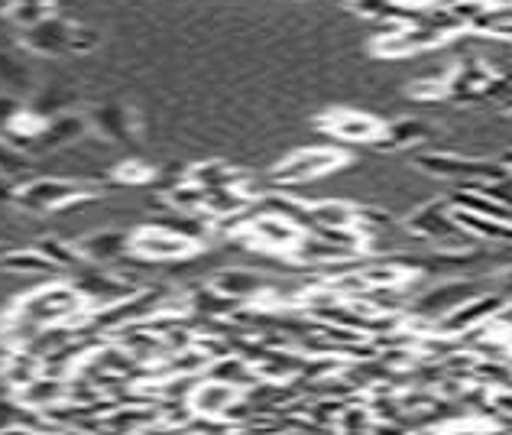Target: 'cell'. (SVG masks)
<instances>
[{
	"instance_id": "obj_1",
	"label": "cell",
	"mask_w": 512,
	"mask_h": 435,
	"mask_svg": "<svg viewBox=\"0 0 512 435\" xmlns=\"http://www.w3.org/2000/svg\"><path fill=\"white\" fill-rule=\"evenodd\" d=\"M341 156L331 153V150H305L299 156H292V160L279 169V179L282 182H305V179H315L321 173H328V169L338 163Z\"/></svg>"
},
{
	"instance_id": "obj_2",
	"label": "cell",
	"mask_w": 512,
	"mask_h": 435,
	"mask_svg": "<svg viewBox=\"0 0 512 435\" xmlns=\"http://www.w3.org/2000/svg\"><path fill=\"white\" fill-rule=\"evenodd\" d=\"M82 186H72V182H36L23 192V205L30 208H56L69 199H78Z\"/></svg>"
},
{
	"instance_id": "obj_3",
	"label": "cell",
	"mask_w": 512,
	"mask_h": 435,
	"mask_svg": "<svg viewBox=\"0 0 512 435\" xmlns=\"http://www.w3.org/2000/svg\"><path fill=\"white\" fill-rule=\"evenodd\" d=\"M334 134L344 140H373L380 134V124L370 121V117H360V114H344L341 121H334Z\"/></svg>"
},
{
	"instance_id": "obj_4",
	"label": "cell",
	"mask_w": 512,
	"mask_h": 435,
	"mask_svg": "<svg viewBox=\"0 0 512 435\" xmlns=\"http://www.w3.org/2000/svg\"><path fill=\"white\" fill-rule=\"evenodd\" d=\"M137 247L143 250V254H153V257H175V254H185L188 244L182 241V237H169V234H143Z\"/></svg>"
},
{
	"instance_id": "obj_5",
	"label": "cell",
	"mask_w": 512,
	"mask_h": 435,
	"mask_svg": "<svg viewBox=\"0 0 512 435\" xmlns=\"http://www.w3.org/2000/svg\"><path fill=\"white\" fill-rule=\"evenodd\" d=\"M231 397H234V390L231 387H224V384H208V387H201L198 393H195V410H201V413H221L227 403H231Z\"/></svg>"
},
{
	"instance_id": "obj_6",
	"label": "cell",
	"mask_w": 512,
	"mask_h": 435,
	"mask_svg": "<svg viewBox=\"0 0 512 435\" xmlns=\"http://www.w3.org/2000/svg\"><path fill=\"white\" fill-rule=\"evenodd\" d=\"M0 257H7V254H4V247H0Z\"/></svg>"
}]
</instances>
